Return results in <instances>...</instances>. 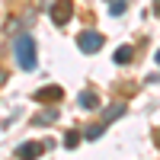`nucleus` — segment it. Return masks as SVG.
Here are the masks:
<instances>
[{"label": "nucleus", "mask_w": 160, "mask_h": 160, "mask_svg": "<svg viewBox=\"0 0 160 160\" xmlns=\"http://www.w3.org/2000/svg\"><path fill=\"white\" fill-rule=\"evenodd\" d=\"M13 51H16V64H19L22 71H35L38 51H35V38L32 35H19L16 45H13Z\"/></svg>", "instance_id": "f257e3e1"}, {"label": "nucleus", "mask_w": 160, "mask_h": 160, "mask_svg": "<svg viewBox=\"0 0 160 160\" xmlns=\"http://www.w3.org/2000/svg\"><path fill=\"white\" fill-rule=\"evenodd\" d=\"M55 148V141H26V144H19L16 148V157L19 160H38L45 151H51Z\"/></svg>", "instance_id": "f03ea898"}, {"label": "nucleus", "mask_w": 160, "mask_h": 160, "mask_svg": "<svg viewBox=\"0 0 160 160\" xmlns=\"http://www.w3.org/2000/svg\"><path fill=\"white\" fill-rule=\"evenodd\" d=\"M102 42H106V38H102L96 29H87V32L77 35V48L83 51V55H96V51L102 48Z\"/></svg>", "instance_id": "7ed1b4c3"}, {"label": "nucleus", "mask_w": 160, "mask_h": 160, "mask_svg": "<svg viewBox=\"0 0 160 160\" xmlns=\"http://www.w3.org/2000/svg\"><path fill=\"white\" fill-rule=\"evenodd\" d=\"M68 19H71V0H58V3L51 7V22L64 26Z\"/></svg>", "instance_id": "20e7f679"}, {"label": "nucleus", "mask_w": 160, "mask_h": 160, "mask_svg": "<svg viewBox=\"0 0 160 160\" xmlns=\"http://www.w3.org/2000/svg\"><path fill=\"white\" fill-rule=\"evenodd\" d=\"M118 115H125V102H122V99H118V102H112V106H106V112H102V118H99V122H102V125H112Z\"/></svg>", "instance_id": "39448f33"}, {"label": "nucleus", "mask_w": 160, "mask_h": 160, "mask_svg": "<svg viewBox=\"0 0 160 160\" xmlns=\"http://www.w3.org/2000/svg\"><path fill=\"white\" fill-rule=\"evenodd\" d=\"M61 96H64V90H61V87H42V90L35 93V99H38V102H58Z\"/></svg>", "instance_id": "423d86ee"}, {"label": "nucleus", "mask_w": 160, "mask_h": 160, "mask_svg": "<svg viewBox=\"0 0 160 160\" xmlns=\"http://www.w3.org/2000/svg\"><path fill=\"white\" fill-rule=\"evenodd\" d=\"M77 99H80V109H87V112H90V109H96V106H99V96H96L93 90H83V93H80Z\"/></svg>", "instance_id": "0eeeda50"}, {"label": "nucleus", "mask_w": 160, "mask_h": 160, "mask_svg": "<svg viewBox=\"0 0 160 160\" xmlns=\"http://www.w3.org/2000/svg\"><path fill=\"white\" fill-rule=\"evenodd\" d=\"M55 118H58V109H45L42 115L32 118V125H45V122H55Z\"/></svg>", "instance_id": "6e6552de"}, {"label": "nucleus", "mask_w": 160, "mask_h": 160, "mask_svg": "<svg viewBox=\"0 0 160 160\" xmlns=\"http://www.w3.org/2000/svg\"><path fill=\"white\" fill-rule=\"evenodd\" d=\"M112 58H115V64H128V61H131V45H122Z\"/></svg>", "instance_id": "1a4fd4ad"}, {"label": "nucleus", "mask_w": 160, "mask_h": 160, "mask_svg": "<svg viewBox=\"0 0 160 160\" xmlns=\"http://www.w3.org/2000/svg\"><path fill=\"white\" fill-rule=\"evenodd\" d=\"M125 10H128V0H109V13L112 16H122Z\"/></svg>", "instance_id": "9d476101"}, {"label": "nucleus", "mask_w": 160, "mask_h": 160, "mask_svg": "<svg viewBox=\"0 0 160 160\" xmlns=\"http://www.w3.org/2000/svg\"><path fill=\"white\" fill-rule=\"evenodd\" d=\"M80 138H83L80 131H68V135H64V148H68V151H74L77 144H80Z\"/></svg>", "instance_id": "9b49d317"}, {"label": "nucleus", "mask_w": 160, "mask_h": 160, "mask_svg": "<svg viewBox=\"0 0 160 160\" xmlns=\"http://www.w3.org/2000/svg\"><path fill=\"white\" fill-rule=\"evenodd\" d=\"M154 144H157V148H160V128L154 131Z\"/></svg>", "instance_id": "f8f14e48"}, {"label": "nucleus", "mask_w": 160, "mask_h": 160, "mask_svg": "<svg viewBox=\"0 0 160 160\" xmlns=\"http://www.w3.org/2000/svg\"><path fill=\"white\" fill-rule=\"evenodd\" d=\"M154 58H157V64H160V51H157V55H154Z\"/></svg>", "instance_id": "ddd939ff"}]
</instances>
